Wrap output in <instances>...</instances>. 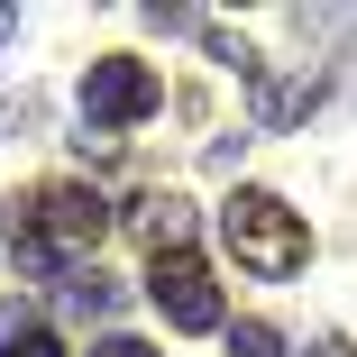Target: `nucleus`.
<instances>
[{
  "mask_svg": "<svg viewBox=\"0 0 357 357\" xmlns=\"http://www.w3.org/2000/svg\"><path fill=\"white\" fill-rule=\"evenodd\" d=\"M101 229H110V202L92 183H37L28 220H19V275L28 284H64L74 266H92Z\"/></svg>",
  "mask_w": 357,
  "mask_h": 357,
  "instance_id": "nucleus-1",
  "label": "nucleus"
},
{
  "mask_svg": "<svg viewBox=\"0 0 357 357\" xmlns=\"http://www.w3.org/2000/svg\"><path fill=\"white\" fill-rule=\"evenodd\" d=\"M220 238H229V257H238L248 275H266V284H284V275L312 266V229H303V211L284 202V192H257V183H238V192L220 202Z\"/></svg>",
  "mask_w": 357,
  "mask_h": 357,
  "instance_id": "nucleus-2",
  "label": "nucleus"
},
{
  "mask_svg": "<svg viewBox=\"0 0 357 357\" xmlns=\"http://www.w3.org/2000/svg\"><path fill=\"white\" fill-rule=\"evenodd\" d=\"M165 101V83H156V64H137V55H101L92 74H83V137H119V128H137Z\"/></svg>",
  "mask_w": 357,
  "mask_h": 357,
  "instance_id": "nucleus-3",
  "label": "nucleus"
},
{
  "mask_svg": "<svg viewBox=\"0 0 357 357\" xmlns=\"http://www.w3.org/2000/svg\"><path fill=\"white\" fill-rule=\"evenodd\" d=\"M147 303H156L165 330H183V339H202V330L229 321V312H220V284H211V266H202L192 248H156V257H147Z\"/></svg>",
  "mask_w": 357,
  "mask_h": 357,
  "instance_id": "nucleus-4",
  "label": "nucleus"
},
{
  "mask_svg": "<svg viewBox=\"0 0 357 357\" xmlns=\"http://www.w3.org/2000/svg\"><path fill=\"white\" fill-rule=\"evenodd\" d=\"M257 128H303L312 101H321V74H257Z\"/></svg>",
  "mask_w": 357,
  "mask_h": 357,
  "instance_id": "nucleus-5",
  "label": "nucleus"
},
{
  "mask_svg": "<svg viewBox=\"0 0 357 357\" xmlns=\"http://www.w3.org/2000/svg\"><path fill=\"white\" fill-rule=\"evenodd\" d=\"M128 229L147 238V257H156V248H183V238H192V202H183V192H147V202L128 211Z\"/></svg>",
  "mask_w": 357,
  "mask_h": 357,
  "instance_id": "nucleus-6",
  "label": "nucleus"
},
{
  "mask_svg": "<svg viewBox=\"0 0 357 357\" xmlns=\"http://www.w3.org/2000/svg\"><path fill=\"white\" fill-rule=\"evenodd\" d=\"M55 303L74 312V321H110V312H119V284H110L101 266H74V275L55 284Z\"/></svg>",
  "mask_w": 357,
  "mask_h": 357,
  "instance_id": "nucleus-7",
  "label": "nucleus"
},
{
  "mask_svg": "<svg viewBox=\"0 0 357 357\" xmlns=\"http://www.w3.org/2000/svg\"><path fill=\"white\" fill-rule=\"evenodd\" d=\"M229 357H284V330L275 321H238L229 330Z\"/></svg>",
  "mask_w": 357,
  "mask_h": 357,
  "instance_id": "nucleus-8",
  "label": "nucleus"
},
{
  "mask_svg": "<svg viewBox=\"0 0 357 357\" xmlns=\"http://www.w3.org/2000/svg\"><path fill=\"white\" fill-rule=\"evenodd\" d=\"M0 357H64V339L37 330V321H10V348H0Z\"/></svg>",
  "mask_w": 357,
  "mask_h": 357,
  "instance_id": "nucleus-9",
  "label": "nucleus"
},
{
  "mask_svg": "<svg viewBox=\"0 0 357 357\" xmlns=\"http://www.w3.org/2000/svg\"><path fill=\"white\" fill-rule=\"evenodd\" d=\"M92 357H156V348H147V339H101Z\"/></svg>",
  "mask_w": 357,
  "mask_h": 357,
  "instance_id": "nucleus-10",
  "label": "nucleus"
},
{
  "mask_svg": "<svg viewBox=\"0 0 357 357\" xmlns=\"http://www.w3.org/2000/svg\"><path fill=\"white\" fill-rule=\"evenodd\" d=\"M312 357H357V348L348 339H312Z\"/></svg>",
  "mask_w": 357,
  "mask_h": 357,
  "instance_id": "nucleus-11",
  "label": "nucleus"
},
{
  "mask_svg": "<svg viewBox=\"0 0 357 357\" xmlns=\"http://www.w3.org/2000/svg\"><path fill=\"white\" fill-rule=\"evenodd\" d=\"M10 28H19V10H0V46H10Z\"/></svg>",
  "mask_w": 357,
  "mask_h": 357,
  "instance_id": "nucleus-12",
  "label": "nucleus"
}]
</instances>
